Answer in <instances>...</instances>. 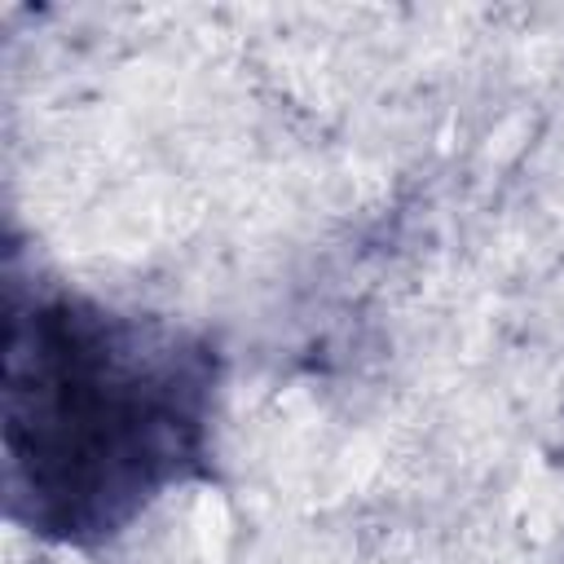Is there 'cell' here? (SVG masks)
<instances>
[{"mask_svg": "<svg viewBox=\"0 0 564 564\" xmlns=\"http://www.w3.org/2000/svg\"><path fill=\"white\" fill-rule=\"evenodd\" d=\"M203 410L207 361L172 330L79 304L13 322V489L57 533H101L176 480L198 458Z\"/></svg>", "mask_w": 564, "mask_h": 564, "instance_id": "6da1fadb", "label": "cell"}]
</instances>
